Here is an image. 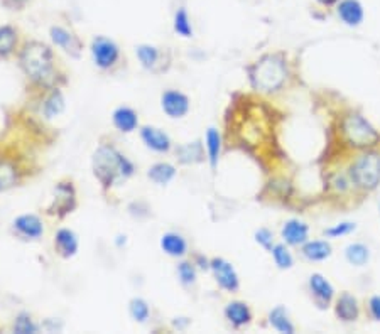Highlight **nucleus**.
Masks as SVG:
<instances>
[{
  "label": "nucleus",
  "mask_w": 380,
  "mask_h": 334,
  "mask_svg": "<svg viewBox=\"0 0 380 334\" xmlns=\"http://www.w3.org/2000/svg\"><path fill=\"white\" fill-rule=\"evenodd\" d=\"M93 172L105 188H110L117 179L132 176L134 166L115 147L101 146L93 155Z\"/></svg>",
  "instance_id": "f257e3e1"
},
{
  "label": "nucleus",
  "mask_w": 380,
  "mask_h": 334,
  "mask_svg": "<svg viewBox=\"0 0 380 334\" xmlns=\"http://www.w3.org/2000/svg\"><path fill=\"white\" fill-rule=\"evenodd\" d=\"M287 79V65L279 54H267L251 68V83L255 90L272 93L281 90Z\"/></svg>",
  "instance_id": "f03ea898"
},
{
  "label": "nucleus",
  "mask_w": 380,
  "mask_h": 334,
  "mask_svg": "<svg viewBox=\"0 0 380 334\" xmlns=\"http://www.w3.org/2000/svg\"><path fill=\"white\" fill-rule=\"evenodd\" d=\"M20 66L34 82L48 83L53 79V53L42 42L32 41L24 46L20 53Z\"/></svg>",
  "instance_id": "7ed1b4c3"
},
{
  "label": "nucleus",
  "mask_w": 380,
  "mask_h": 334,
  "mask_svg": "<svg viewBox=\"0 0 380 334\" xmlns=\"http://www.w3.org/2000/svg\"><path fill=\"white\" fill-rule=\"evenodd\" d=\"M341 135L353 149L369 150L380 143V134L360 113H348L341 120Z\"/></svg>",
  "instance_id": "20e7f679"
},
{
  "label": "nucleus",
  "mask_w": 380,
  "mask_h": 334,
  "mask_svg": "<svg viewBox=\"0 0 380 334\" xmlns=\"http://www.w3.org/2000/svg\"><path fill=\"white\" fill-rule=\"evenodd\" d=\"M350 179L363 191H374L380 184V152L365 150L350 166Z\"/></svg>",
  "instance_id": "39448f33"
},
{
  "label": "nucleus",
  "mask_w": 380,
  "mask_h": 334,
  "mask_svg": "<svg viewBox=\"0 0 380 334\" xmlns=\"http://www.w3.org/2000/svg\"><path fill=\"white\" fill-rule=\"evenodd\" d=\"M91 56L96 66L107 70V68L115 65L118 56H120V51L112 39L99 36L91 41Z\"/></svg>",
  "instance_id": "423d86ee"
},
{
  "label": "nucleus",
  "mask_w": 380,
  "mask_h": 334,
  "mask_svg": "<svg viewBox=\"0 0 380 334\" xmlns=\"http://www.w3.org/2000/svg\"><path fill=\"white\" fill-rule=\"evenodd\" d=\"M210 269L213 272L215 281L227 293H236L240 287V278L236 276L234 265L223 259H213L210 262Z\"/></svg>",
  "instance_id": "0eeeda50"
},
{
  "label": "nucleus",
  "mask_w": 380,
  "mask_h": 334,
  "mask_svg": "<svg viewBox=\"0 0 380 334\" xmlns=\"http://www.w3.org/2000/svg\"><path fill=\"white\" fill-rule=\"evenodd\" d=\"M335 12L346 27H358L365 20V7L360 0H340L335 6Z\"/></svg>",
  "instance_id": "6e6552de"
},
{
  "label": "nucleus",
  "mask_w": 380,
  "mask_h": 334,
  "mask_svg": "<svg viewBox=\"0 0 380 334\" xmlns=\"http://www.w3.org/2000/svg\"><path fill=\"white\" fill-rule=\"evenodd\" d=\"M281 236L289 247H303L310 240V226L298 218L287 219L282 225Z\"/></svg>",
  "instance_id": "1a4fd4ad"
},
{
  "label": "nucleus",
  "mask_w": 380,
  "mask_h": 334,
  "mask_svg": "<svg viewBox=\"0 0 380 334\" xmlns=\"http://www.w3.org/2000/svg\"><path fill=\"white\" fill-rule=\"evenodd\" d=\"M308 285H310L312 299H315V302L318 304L319 307H327L328 304H331L333 299H335V287L331 285V282H329L327 277L321 276V274H312Z\"/></svg>",
  "instance_id": "9d476101"
},
{
  "label": "nucleus",
  "mask_w": 380,
  "mask_h": 334,
  "mask_svg": "<svg viewBox=\"0 0 380 334\" xmlns=\"http://www.w3.org/2000/svg\"><path fill=\"white\" fill-rule=\"evenodd\" d=\"M163 110L167 117L171 118H183L189 112V98L184 93L169 90L163 95Z\"/></svg>",
  "instance_id": "9b49d317"
},
{
  "label": "nucleus",
  "mask_w": 380,
  "mask_h": 334,
  "mask_svg": "<svg viewBox=\"0 0 380 334\" xmlns=\"http://www.w3.org/2000/svg\"><path fill=\"white\" fill-rule=\"evenodd\" d=\"M335 314L341 323H355L360 318V304L353 294L343 293L336 299Z\"/></svg>",
  "instance_id": "f8f14e48"
},
{
  "label": "nucleus",
  "mask_w": 380,
  "mask_h": 334,
  "mask_svg": "<svg viewBox=\"0 0 380 334\" xmlns=\"http://www.w3.org/2000/svg\"><path fill=\"white\" fill-rule=\"evenodd\" d=\"M51 39H53L54 44L59 46V48L65 49L68 54H71V56H80L82 44H80L78 37L73 36L68 29L61 27V25H53V27H51Z\"/></svg>",
  "instance_id": "ddd939ff"
},
{
  "label": "nucleus",
  "mask_w": 380,
  "mask_h": 334,
  "mask_svg": "<svg viewBox=\"0 0 380 334\" xmlns=\"http://www.w3.org/2000/svg\"><path fill=\"white\" fill-rule=\"evenodd\" d=\"M141 137L149 149L160 152V154H163V152H169V149H171V139H169V135L163 132V130L156 129V127H144L141 130Z\"/></svg>",
  "instance_id": "4468645a"
},
{
  "label": "nucleus",
  "mask_w": 380,
  "mask_h": 334,
  "mask_svg": "<svg viewBox=\"0 0 380 334\" xmlns=\"http://www.w3.org/2000/svg\"><path fill=\"white\" fill-rule=\"evenodd\" d=\"M301 253L310 262H323L331 257L333 247L328 240H308L301 247Z\"/></svg>",
  "instance_id": "2eb2a0df"
},
{
  "label": "nucleus",
  "mask_w": 380,
  "mask_h": 334,
  "mask_svg": "<svg viewBox=\"0 0 380 334\" xmlns=\"http://www.w3.org/2000/svg\"><path fill=\"white\" fill-rule=\"evenodd\" d=\"M15 231L24 238H39L44 233V226H42L41 219L36 214H23L14 221Z\"/></svg>",
  "instance_id": "dca6fc26"
},
{
  "label": "nucleus",
  "mask_w": 380,
  "mask_h": 334,
  "mask_svg": "<svg viewBox=\"0 0 380 334\" xmlns=\"http://www.w3.org/2000/svg\"><path fill=\"white\" fill-rule=\"evenodd\" d=\"M225 318L234 328H243L252 321V311L245 302L234 301L227 304Z\"/></svg>",
  "instance_id": "f3484780"
},
{
  "label": "nucleus",
  "mask_w": 380,
  "mask_h": 334,
  "mask_svg": "<svg viewBox=\"0 0 380 334\" xmlns=\"http://www.w3.org/2000/svg\"><path fill=\"white\" fill-rule=\"evenodd\" d=\"M113 125L117 127L120 132L124 134H130L137 129L139 125V118L137 113L134 112L132 108L129 107H120L113 112Z\"/></svg>",
  "instance_id": "a211bd4d"
},
{
  "label": "nucleus",
  "mask_w": 380,
  "mask_h": 334,
  "mask_svg": "<svg viewBox=\"0 0 380 334\" xmlns=\"http://www.w3.org/2000/svg\"><path fill=\"white\" fill-rule=\"evenodd\" d=\"M176 155L183 164H198L205 160V149H203L201 142H189L177 147Z\"/></svg>",
  "instance_id": "6ab92c4d"
},
{
  "label": "nucleus",
  "mask_w": 380,
  "mask_h": 334,
  "mask_svg": "<svg viewBox=\"0 0 380 334\" xmlns=\"http://www.w3.org/2000/svg\"><path fill=\"white\" fill-rule=\"evenodd\" d=\"M160 248L169 257H183L188 252V243H186V240L181 235L169 231V233L163 235V238H160Z\"/></svg>",
  "instance_id": "aec40b11"
},
{
  "label": "nucleus",
  "mask_w": 380,
  "mask_h": 334,
  "mask_svg": "<svg viewBox=\"0 0 380 334\" xmlns=\"http://www.w3.org/2000/svg\"><path fill=\"white\" fill-rule=\"evenodd\" d=\"M269 323H270V326L279 333H286V334L296 333L293 321H291L289 318V312H287L284 306L274 307V309L269 312Z\"/></svg>",
  "instance_id": "412c9836"
},
{
  "label": "nucleus",
  "mask_w": 380,
  "mask_h": 334,
  "mask_svg": "<svg viewBox=\"0 0 380 334\" xmlns=\"http://www.w3.org/2000/svg\"><path fill=\"white\" fill-rule=\"evenodd\" d=\"M205 146H206V158H208V162L211 169H217L220 154H222V135L217 129L210 127L208 132H206L205 139Z\"/></svg>",
  "instance_id": "4be33fe9"
},
{
  "label": "nucleus",
  "mask_w": 380,
  "mask_h": 334,
  "mask_svg": "<svg viewBox=\"0 0 380 334\" xmlns=\"http://www.w3.org/2000/svg\"><path fill=\"white\" fill-rule=\"evenodd\" d=\"M54 245H56L58 252L61 253L63 257H66V259H70V257H73L75 253L78 252V238H76L73 231L66 230V228L58 231Z\"/></svg>",
  "instance_id": "5701e85b"
},
{
  "label": "nucleus",
  "mask_w": 380,
  "mask_h": 334,
  "mask_svg": "<svg viewBox=\"0 0 380 334\" xmlns=\"http://www.w3.org/2000/svg\"><path fill=\"white\" fill-rule=\"evenodd\" d=\"M345 259L353 267H363L370 260V248L365 243H350L345 248Z\"/></svg>",
  "instance_id": "b1692460"
},
{
  "label": "nucleus",
  "mask_w": 380,
  "mask_h": 334,
  "mask_svg": "<svg viewBox=\"0 0 380 334\" xmlns=\"http://www.w3.org/2000/svg\"><path fill=\"white\" fill-rule=\"evenodd\" d=\"M147 176H149V179L152 181V183H156L159 186H166L167 183H171V181L175 179L176 169L175 166H171V164H167V162H159V164H154V166L149 169Z\"/></svg>",
  "instance_id": "393cba45"
},
{
  "label": "nucleus",
  "mask_w": 380,
  "mask_h": 334,
  "mask_svg": "<svg viewBox=\"0 0 380 334\" xmlns=\"http://www.w3.org/2000/svg\"><path fill=\"white\" fill-rule=\"evenodd\" d=\"M56 201H54V206L56 210H61L63 213H68L70 210H73L75 206V191L70 184H59L56 189Z\"/></svg>",
  "instance_id": "a878e982"
},
{
  "label": "nucleus",
  "mask_w": 380,
  "mask_h": 334,
  "mask_svg": "<svg viewBox=\"0 0 380 334\" xmlns=\"http://www.w3.org/2000/svg\"><path fill=\"white\" fill-rule=\"evenodd\" d=\"M270 253H272V259H274L276 265L281 270H287V269H291L294 265V257H293V253H291L289 247H287L286 243L274 245Z\"/></svg>",
  "instance_id": "bb28decb"
},
{
  "label": "nucleus",
  "mask_w": 380,
  "mask_h": 334,
  "mask_svg": "<svg viewBox=\"0 0 380 334\" xmlns=\"http://www.w3.org/2000/svg\"><path fill=\"white\" fill-rule=\"evenodd\" d=\"M135 53H137L139 61H141L142 66L147 68V70H154L156 65L159 63L160 53H159L158 48H154V46L142 44V46H139Z\"/></svg>",
  "instance_id": "cd10ccee"
},
{
  "label": "nucleus",
  "mask_w": 380,
  "mask_h": 334,
  "mask_svg": "<svg viewBox=\"0 0 380 334\" xmlns=\"http://www.w3.org/2000/svg\"><path fill=\"white\" fill-rule=\"evenodd\" d=\"M175 32L181 37H193V25L189 19L188 11L184 7H179L175 14Z\"/></svg>",
  "instance_id": "c85d7f7f"
},
{
  "label": "nucleus",
  "mask_w": 380,
  "mask_h": 334,
  "mask_svg": "<svg viewBox=\"0 0 380 334\" xmlns=\"http://www.w3.org/2000/svg\"><path fill=\"white\" fill-rule=\"evenodd\" d=\"M17 42V32L11 25L0 27V56H7L12 53Z\"/></svg>",
  "instance_id": "c756f323"
},
{
  "label": "nucleus",
  "mask_w": 380,
  "mask_h": 334,
  "mask_svg": "<svg viewBox=\"0 0 380 334\" xmlns=\"http://www.w3.org/2000/svg\"><path fill=\"white\" fill-rule=\"evenodd\" d=\"M42 110H44V115L48 118L59 115V113L65 110V98H63L61 91L54 90L53 93H51V95L48 96V100H46L44 108Z\"/></svg>",
  "instance_id": "7c9ffc66"
},
{
  "label": "nucleus",
  "mask_w": 380,
  "mask_h": 334,
  "mask_svg": "<svg viewBox=\"0 0 380 334\" xmlns=\"http://www.w3.org/2000/svg\"><path fill=\"white\" fill-rule=\"evenodd\" d=\"M129 309H130V316H132L135 321H139V323H146V321L149 319L151 309L144 299H134V301H130Z\"/></svg>",
  "instance_id": "2f4dec72"
},
{
  "label": "nucleus",
  "mask_w": 380,
  "mask_h": 334,
  "mask_svg": "<svg viewBox=\"0 0 380 334\" xmlns=\"http://www.w3.org/2000/svg\"><path fill=\"white\" fill-rule=\"evenodd\" d=\"M355 228H357V225H355V223H352V221H341L335 226L327 228L323 233H324V236H328V238H340V236L353 233Z\"/></svg>",
  "instance_id": "473e14b6"
},
{
  "label": "nucleus",
  "mask_w": 380,
  "mask_h": 334,
  "mask_svg": "<svg viewBox=\"0 0 380 334\" xmlns=\"http://www.w3.org/2000/svg\"><path fill=\"white\" fill-rule=\"evenodd\" d=\"M177 276H179V281L184 285H193L196 282V269L189 262H181L177 265Z\"/></svg>",
  "instance_id": "72a5a7b5"
},
{
  "label": "nucleus",
  "mask_w": 380,
  "mask_h": 334,
  "mask_svg": "<svg viewBox=\"0 0 380 334\" xmlns=\"http://www.w3.org/2000/svg\"><path fill=\"white\" fill-rule=\"evenodd\" d=\"M14 331L19 333V334H32L37 331V326L32 323L31 316L29 314H19L15 319V324H14Z\"/></svg>",
  "instance_id": "f704fd0d"
},
{
  "label": "nucleus",
  "mask_w": 380,
  "mask_h": 334,
  "mask_svg": "<svg viewBox=\"0 0 380 334\" xmlns=\"http://www.w3.org/2000/svg\"><path fill=\"white\" fill-rule=\"evenodd\" d=\"M255 242L260 245V247H264L265 250H272L274 247V233L269 230V228H259V230L255 231Z\"/></svg>",
  "instance_id": "c9c22d12"
},
{
  "label": "nucleus",
  "mask_w": 380,
  "mask_h": 334,
  "mask_svg": "<svg viewBox=\"0 0 380 334\" xmlns=\"http://www.w3.org/2000/svg\"><path fill=\"white\" fill-rule=\"evenodd\" d=\"M14 179H15V176H14V171H12V169H8L6 166H0V189L11 186L12 183H14Z\"/></svg>",
  "instance_id": "e433bc0d"
},
{
  "label": "nucleus",
  "mask_w": 380,
  "mask_h": 334,
  "mask_svg": "<svg viewBox=\"0 0 380 334\" xmlns=\"http://www.w3.org/2000/svg\"><path fill=\"white\" fill-rule=\"evenodd\" d=\"M369 314L372 319L380 323V295H372L369 299Z\"/></svg>",
  "instance_id": "4c0bfd02"
},
{
  "label": "nucleus",
  "mask_w": 380,
  "mask_h": 334,
  "mask_svg": "<svg viewBox=\"0 0 380 334\" xmlns=\"http://www.w3.org/2000/svg\"><path fill=\"white\" fill-rule=\"evenodd\" d=\"M2 2L4 6H7L8 8H23L27 0H2Z\"/></svg>",
  "instance_id": "58836bf2"
},
{
  "label": "nucleus",
  "mask_w": 380,
  "mask_h": 334,
  "mask_svg": "<svg viewBox=\"0 0 380 334\" xmlns=\"http://www.w3.org/2000/svg\"><path fill=\"white\" fill-rule=\"evenodd\" d=\"M316 2H318L321 7H327L328 8V7H335L336 4L340 2V0H316Z\"/></svg>",
  "instance_id": "ea45409f"
},
{
  "label": "nucleus",
  "mask_w": 380,
  "mask_h": 334,
  "mask_svg": "<svg viewBox=\"0 0 380 334\" xmlns=\"http://www.w3.org/2000/svg\"><path fill=\"white\" fill-rule=\"evenodd\" d=\"M379 208H380V206H379Z\"/></svg>",
  "instance_id": "a19ab883"
}]
</instances>
